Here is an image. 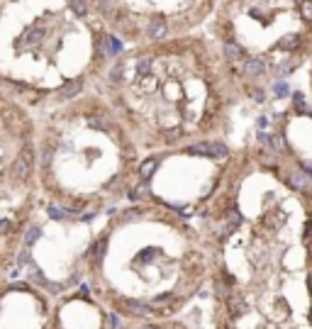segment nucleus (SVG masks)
Returning a JSON list of instances; mask_svg holds the SVG:
<instances>
[{"label": "nucleus", "mask_w": 312, "mask_h": 329, "mask_svg": "<svg viewBox=\"0 0 312 329\" xmlns=\"http://www.w3.org/2000/svg\"><path fill=\"white\" fill-rule=\"evenodd\" d=\"M112 54L88 0H0V88L35 115L83 93Z\"/></svg>", "instance_id": "1"}, {"label": "nucleus", "mask_w": 312, "mask_h": 329, "mask_svg": "<svg viewBox=\"0 0 312 329\" xmlns=\"http://www.w3.org/2000/svg\"><path fill=\"white\" fill-rule=\"evenodd\" d=\"M37 181L52 217H93L127 188L132 139L110 100L83 90L37 112Z\"/></svg>", "instance_id": "2"}, {"label": "nucleus", "mask_w": 312, "mask_h": 329, "mask_svg": "<svg viewBox=\"0 0 312 329\" xmlns=\"http://www.w3.org/2000/svg\"><path fill=\"white\" fill-rule=\"evenodd\" d=\"M37 115L0 88V285L15 271L42 210L37 181Z\"/></svg>", "instance_id": "3"}, {"label": "nucleus", "mask_w": 312, "mask_h": 329, "mask_svg": "<svg viewBox=\"0 0 312 329\" xmlns=\"http://www.w3.org/2000/svg\"><path fill=\"white\" fill-rule=\"evenodd\" d=\"M52 310L49 293L20 273L0 285V329H52Z\"/></svg>", "instance_id": "4"}, {"label": "nucleus", "mask_w": 312, "mask_h": 329, "mask_svg": "<svg viewBox=\"0 0 312 329\" xmlns=\"http://www.w3.org/2000/svg\"><path fill=\"white\" fill-rule=\"evenodd\" d=\"M229 310H232V312H237V314L244 310V302H242V297H239V295H232V297H229Z\"/></svg>", "instance_id": "5"}, {"label": "nucleus", "mask_w": 312, "mask_h": 329, "mask_svg": "<svg viewBox=\"0 0 312 329\" xmlns=\"http://www.w3.org/2000/svg\"><path fill=\"white\" fill-rule=\"evenodd\" d=\"M141 329H156V327H141Z\"/></svg>", "instance_id": "6"}]
</instances>
